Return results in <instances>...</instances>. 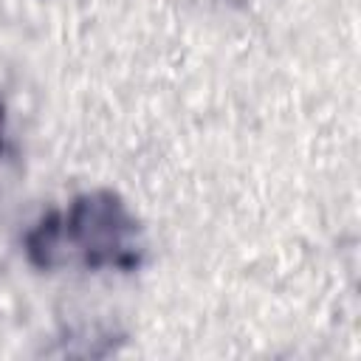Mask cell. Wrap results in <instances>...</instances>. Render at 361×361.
Listing matches in <instances>:
<instances>
[{
	"label": "cell",
	"mask_w": 361,
	"mask_h": 361,
	"mask_svg": "<svg viewBox=\"0 0 361 361\" xmlns=\"http://www.w3.org/2000/svg\"><path fill=\"white\" fill-rule=\"evenodd\" d=\"M0 130H3V107H0Z\"/></svg>",
	"instance_id": "cell-1"
}]
</instances>
